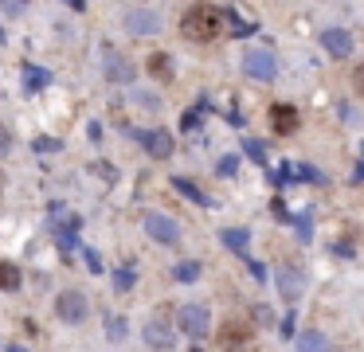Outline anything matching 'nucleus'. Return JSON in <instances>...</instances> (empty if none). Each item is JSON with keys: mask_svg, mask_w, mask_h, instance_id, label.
Masks as SVG:
<instances>
[{"mask_svg": "<svg viewBox=\"0 0 364 352\" xmlns=\"http://www.w3.org/2000/svg\"><path fill=\"white\" fill-rule=\"evenodd\" d=\"M133 75H138V71H133V63L110 51V55H106V78H110V82H133Z\"/></svg>", "mask_w": 364, "mask_h": 352, "instance_id": "13", "label": "nucleus"}, {"mask_svg": "<svg viewBox=\"0 0 364 352\" xmlns=\"http://www.w3.org/2000/svg\"><path fill=\"white\" fill-rule=\"evenodd\" d=\"M270 122H275L278 133H294L302 117H298V106H290V102H275V106H270Z\"/></svg>", "mask_w": 364, "mask_h": 352, "instance_id": "11", "label": "nucleus"}, {"mask_svg": "<svg viewBox=\"0 0 364 352\" xmlns=\"http://www.w3.org/2000/svg\"><path fill=\"white\" fill-rule=\"evenodd\" d=\"M126 31H133V36H153V31H161V16L149 8H129L126 12Z\"/></svg>", "mask_w": 364, "mask_h": 352, "instance_id": "7", "label": "nucleus"}, {"mask_svg": "<svg viewBox=\"0 0 364 352\" xmlns=\"http://www.w3.org/2000/svg\"><path fill=\"white\" fill-rule=\"evenodd\" d=\"M294 349H298V352H333V344H329V337H325V332L302 329V332L294 337Z\"/></svg>", "mask_w": 364, "mask_h": 352, "instance_id": "12", "label": "nucleus"}, {"mask_svg": "<svg viewBox=\"0 0 364 352\" xmlns=\"http://www.w3.org/2000/svg\"><path fill=\"white\" fill-rule=\"evenodd\" d=\"M305 290V278L294 270V266H278V293H282L286 305H294Z\"/></svg>", "mask_w": 364, "mask_h": 352, "instance_id": "8", "label": "nucleus"}, {"mask_svg": "<svg viewBox=\"0 0 364 352\" xmlns=\"http://www.w3.org/2000/svg\"><path fill=\"white\" fill-rule=\"evenodd\" d=\"M243 75L255 82H275L278 78V59L270 47H247L243 51Z\"/></svg>", "mask_w": 364, "mask_h": 352, "instance_id": "2", "label": "nucleus"}, {"mask_svg": "<svg viewBox=\"0 0 364 352\" xmlns=\"http://www.w3.org/2000/svg\"><path fill=\"white\" fill-rule=\"evenodd\" d=\"M219 344H224L227 352H239L251 344V325L247 321H227L224 329H219Z\"/></svg>", "mask_w": 364, "mask_h": 352, "instance_id": "10", "label": "nucleus"}, {"mask_svg": "<svg viewBox=\"0 0 364 352\" xmlns=\"http://www.w3.org/2000/svg\"><path fill=\"white\" fill-rule=\"evenodd\" d=\"M149 75L168 82V78H173V59L168 55H149Z\"/></svg>", "mask_w": 364, "mask_h": 352, "instance_id": "17", "label": "nucleus"}, {"mask_svg": "<svg viewBox=\"0 0 364 352\" xmlns=\"http://www.w3.org/2000/svg\"><path fill=\"white\" fill-rule=\"evenodd\" d=\"M353 90H356V94L364 98V63H361V67L353 71Z\"/></svg>", "mask_w": 364, "mask_h": 352, "instance_id": "27", "label": "nucleus"}, {"mask_svg": "<svg viewBox=\"0 0 364 352\" xmlns=\"http://www.w3.org/2000/svg\"><path fill=\"white\" fill-rule=\"evenodd\" d=\"M294 223H298V235H302V239H310V235H314V231H310V215H298Z\"/></svg>", "mask_w": 364, "mask_h": 352, "instance_id": "28", "label": "nucleus"}, {"mask_svg": "<svg viewBox=\"0 0 364 352\" xmlns=\"http://www.w3.org/2000/svg\"><path fill=\"white\" fill-rule=\"evenodd\" d=\"M219 239H224L227 251H235L247 258V247H251V231L247 227H227V231H219Z\"/></svg>", "mask_w": 364, "mask_h": 352, "instance_id": "15", "label": "nucleus"}, {"mask_svg": "<svg viewBox=\"0 0 364 352\" xmlns=\"http://www.w3.org/2000/svg\"><path fill=\"white\" fill-rule=\"evenodd\" d=\"M129 286H133V270H118V274H114V290L126 293Z\"/></svg>", "mask_w": 364, "mask_h": 352, "instance_id": "25", "label": "nucleus"}, {"mask_svg": "<svg viewBox=\"0 0 364 352\" xmlns=\"http://www.w3.org/2000/svg\"><path fill=\"white\" fill-rule=\"evenodd\" d=\"M243 153L251 156V161H259V165H266V145H263V141H255V137H247V141H243Z\"/></svg>", "mask_w": 364, "mask_h": 352, "instance_id": "20", "label": "nucleus"}, {"mask_svg": "<svg viewBox=\"0 0 364 352\" xmlns=\"http://www.w3.org/2000/svg\"><path fill=\"white\" fill-rule=\"evenodd\" d=\"M239 173V156L231 153V156H224V161H219V176H235Z\"/></svg>", "mask_w": 364, "mask_h": 352, "instance_id": "24", "label": "nucleus"}, {"mask_svg": "<svg viewBox=\"0 0 364 352\" xmlns=\"http://www.w3.org/2000/svg\"><path fill=\"white\" fill-rule=\"evenodd\" d=\"M87 313H90V305H87V298H82L79 290H63L59 298H55V317H59V321L82 325L87 321Z\"/></svg>", "mask_w": 364, "mask_h": 352, "instance_id": "3", "label": "nucleus"}, {"mask_svg": "<svg viewBox=\"0 0 364 352\" xmlns=\"http://www.w3.org/2000/svg\"><path fill=\"white\" fill-rule=\"evenodd\" d=\"M173 278H177V282H196L200 278V263H177V270H173Z\"/></svg>", "mask_w": 364, "mask_h": 352, "instance_id": "19", "label": "nucleus"}, {"mask_svg": "<svg viewBox=\"0 0 364 352\" xmlns=\"http://www.w3.org/2000/svg\"><path fill=\"white\" fill-rule=\"evenodd\" d=\"M177 321L192 341H200L208 332V325H212V313H208V305H184V309L177 313Z\"/></svg>", "mask_w": 364, "mask_h": 352, "instance_id": "5", "label": "nucleus"}, {"mask_svg": "<svg viewBox=\"0 0 364 352\" xmlns=\"http://www.w3.org/2000/svg\"><path fill=\"white\" fill-rule=\"evenodd\" d=\"M106 332H110V341H122V337H126V325H122L118 317H106Z\"/></svg>", "mask_w": 364, "mask_h": 352, "instance_id": "23", "label": "nucleus"}, {"mask_svg": "<svg viewBox=\"0 0 364 352\" xmlns=\"http://www.w3.org/2000/svg\"><path fill=\"white\" fill-rule=\"evenodd\" d=\"M141 337H145V344L153 352H173L177 349V337H173V329H168L165 321H149L145 329H141Z\"/></svg>", "mask_w": 364, "mask_h": 352, "instance_id": "6", "label": "nucleus"}, {"mask_svg": "<svg viewBox=\"0 0 364 352\" xmlns=\"http://www.w3.org/2000/svg\"><path fill=\"white\" fill-rule=\"evenodd\" d=\"M255 321L259 325H270V309H263V305H259V309H255Z\"/></svg>", "mask_w": 364, "mask_h": 352, "instance_id": "30", "label": "nucleus"}, {"mask_svg": "<svg viewBox=\"0 0 364 352\" xmlns=\"http://www.w3.org/2000/svg\"><path fill=\"white\" fill-rule=\"evenodd\" d=\"M247 266H251V274H255L259 282H266V270H263V266H259V263H251V258H247Z\"/></svg>", "mask_w": 364, "mask_h": 352, "instance_id": "29", "label": "nucleus"}, {"mask_svg": "<svg viewBox=\"0 0 364 352\" xmlns=\"http://www.w3.org/2000/svg\"><path fill=\"white\" fill-rule=\"evenodd\" d=\"M0 8H4V16H20V12H24V0H0Z\"/></svg>", "mask_w": 364, "mask_h": 352, "instance_id": "26", "label": "nucleus"}, {"mask_svg": "<svg viewBox=\"0 0 364 352\" xmlns=\"http://www.w3.org/2000/svg\"><path fill=\"white\" fill-rule=\"evenodd\" d=\"M0 36H4V31H0Z\"/></svg>", "mask_w": 364, "mask_h": 352, "instance_id": "33", "label": "nucleus"}, {"mask_svg": "<svg viewBox=\"0 0 364 352\" xmlns=\"http://www.w3.org/2000/svg\"><path fill=\"white\" fill-rule=\"evenodd\" d=\"M173 188H177V192H180V196H188V200H192V204H204V207H208V204H212V200H208V196H204V192H200V188H196V184H192V180H184V176H177V180H173Z\"/></svg>", "mask_w": 364, "mask_h": 352, "instance_id": "16", "label": "nucleus"}, {"mask_svg": "<svg viewBox=\"0 0 364 352\" xmlns=\"http://www.w3.org/2000/svg\"><path fill=\"white\" fill-rule=\"evenodd\" d=\"M24 87H28V90L48 87V71H24Z\"/></svg>", "mask_w": 364, "mask_h": 352, "instance_id": "22", "label": "nucleus"}, {"mask_svg": "<svg viewBox=\"0 0 364 352\" xmlns=\"http://www.w3.org/2000/svg\"><path fill=\"white\" fill-rule=\"evenodd\" d=\"M321 47L329 51L333 59H349V55H353V31H344V28L321 31Z\"/></svg>", "mask_w": 364, "mask_h": 352, "instance_id": "9", "label": "nucleus"}, {"mask_svg": "<svg viewBox=\"0 0 364 352\" xmlns=\"http://www.w3.org/2000/svg\"><path fill=\"white\" fill-rule=\"evenodd\" d=\"M219 28H224V16H219V8H212V4H196V8H188L184 20H180V31H184L188 39H196V43L216 39Z\"/></svg>", "mask_w": 364, "mask_h": 352, "instance_id": "1", "label": "nucleus"}, {"mask_svg": "<svg viewBox=\"0 0 364 352\" xmlns=\"http://www.w3.org/2000/svg\"><path fill=\"white\" fill-rule=\"evenodd\" d=\"M353 180H356V184H361V180H364V161H361V165H356V173H353Z\"/></svg>", "mask_w": 364, "mask_h": 352, "instance_id": "31", "label": "nucleus"}, {"mask_svg": "<svg viewBox=\"0 0 364 352\" xmlns=\"http://www.w3.org/2000/svg\"><path fill=\"white\" fill-rule=\"evenodd\" d=\"M0 290H20V266L0 263Z\"/></svg>", "mask_w": 364, "mask_h": 352, "instance_id": "18", "label": "nucleus"}, {"mask_svg": "<svg viewBox=\"0 0 364 352\" xmlns=\"http://www.w3.org/2000/svg\"><path fill=\"white\" fill-rule=\"evenodd\" d=\"M145 231H149V239H157V243H165V247L180 243V223L177 219H168L165 212H149L145 215Z\"/></svg>", "mask_w": 364, "mask_h": 352, "instance_id": "4", "label": "nucleus"}, {"mask_svg": "<svg viewBox=\"0 0 364 352\" xmlns=\"http://www.w3.org/2000/svg\"><path fill=\"white\" fill-rule=\"evenodd\" d=\"M0 149H8V133L4 129H0Z\"/></svg>", "mask_w": 364, "mask_h": 352, "instance_id": "32", "label": "nucleus"}, {"mask_svg": "<svg viewBox=\"0 0 364 352\" xmlns=\"http://www.w3.org/2000/svg\"><path fill=\"white\" fill-rule=\"evenodd\" d=\"M141 141H145V149L157 156V161L173 156V137H168L165 129H149V133H141Z\"/></svg>", "mask_w": 364, "mask_h": 352, "instance_id": "14", "label": "nucleus"}, {"mask_svg": "<svg viewBox=\"0 0 364 352\" xmlns=\"http://www.w3.org/2000/svg\"><path fill=\"white\" fill-rule=\"evenodd\" d=\"M227 24H231V36H251V31H255V24H247V20H239L235 12H227Z\"/></svg>", "mask_w": 364, "mask_h": 352, "instance_id": "21", "label": "nucleus"}]
</instances>
